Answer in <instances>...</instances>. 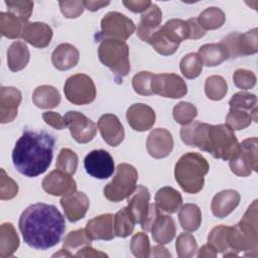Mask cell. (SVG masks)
<instances>
[{"label":"cell","mask_w":258,"mask_h":258,"mask_svg":"<svg viewBox=\"0 0 258 258\" xmlns=\"http://www.w3.org/2000/svg\"><path fill=\"white\" fill-rule=\"evenodd\" d=\"M178 220L183 230L194 232L199 229L202 223L201 209L195 204H185L179 209Z\"/></svg>","instance_id":"obj_35"},{"label":"cell","mask_w":258,"mask_h":258,"mask_svg":"<svg viewBox=\"0 0 258 258\" xmlns=\"http://www.w3.org/2000/svg\"><path fill=\"white\" fill-rule=\"evenodd\" d=\"M155 204L160 211L167 214H174L179 210L182 204V198L173 187L164 186L157 190L155 195Z\"/></svg>","instance_id":"obj_29"},{"label":"cell","mask_w":258,"mask_h":258,"mask_svg":"<svg viewBox=\"0 0 258 258\" xmlns=\"http://www.w3.org/2000/svg\"><path fill=\"white\" fill-rule=\"evenodd\" d=\"M225 13L218 7L207 8L198 17L199 24L206 31L220 28L225 23Z\"/></svg>","instance_id":"obj_38"},{"label":"cell","mask_w":258,"mask_h":258,"mask_svg":"<svg viewBox=\"0 0 258 258\" xmlns=\"http://www.w3.org/2000/svg\"><path fill=\"white\" fill-rule=\"evenodd\" d=\"M127 199V208L132 214L135 223L143 226L150 211V194L148 188L144 185H137L132 195Z\"/></svg>","instance_id":"obj_21"},{"label":"cell","mask_w":258,"mask_h":258,"mask_svg":"<svg viewBox=\"0 0 258 258\" xmlns=\"http://www.w3.org/2000/svg\"><path fill=\"white\" fill-rule=\"evenodd\" d=\"M30 58L27 45L22 41H14L7 50V64L11 72L23 70Z\"/></svg>","instance_id":"obj_30"},{"label":"cell","mask_w":258,"mask_h":258,"mask_svg":"<svg viewBox=\"0 0 258 258\" xmlns=\"http://www.w3.org/2000/svg\"><path fill=\"white\" fill-rule=\"evenodd\" d=\"M18 192V185L17 183L9 177L5 170L1 168V179H0V199L4 200H11L13 199Z\"/></svg>","instance_id":"obj_51"},{"label":"cell","mask_w":258,"mask_h":258,"mask_svg":"<svg viewBox=\"0 0 258 258\" xmlns=\"http://www.w3.org/2000/svg\"><path fill=\"white\" fill-rule=\"evenodd\" d=\"M32 102L40 109H52L59 105L60 94L56 88L49 85H42L34 89Z\"/></svg>","instance_id":"obj_31"},{"label":"cell","mask_w":258,"mask_h":258,"mask_svg":"<svg viewBox=\"0 0 258 258\" xmlns=\"http://www.w3.org/2000/svg\"><path fill=\"white\" fill-rule=\"evenodd\" d=\"M180 72L186 79H196L203 70V61L198 53L189 52L184 55L179 63Z\"/></svg>","instance_id":"obj_41"},{"label":"cell","mask_w":258,"mask_h":258,"mask_svg":"<svg viewBox=\"0 0 258 258\" xmlns=\"http://www.w3.org/2000/svg\"><path fill=\"white\" fill-rule=\"evenodd\" d=\"M152 76L153 74L146 71H142L136 74L132 79V87L134 91L142 96L153 95L151 91Z\"/></svg>","instance_id":"obj_49"},{"label":"cell","mask_w":258,"mask_h":258,"mask_svg":"<svg viewBox=\"0 0 258 258\" xmlns=\"http://www.w3.org/2000/svg\"><path fill=\"white\" fill-rule=\"evenodd\" d=\"M114 216L112 214H103L93 218L87 223L86 231L92 240H105L109 241L115 238Z\"/></svg>","instance_id":"obj_25"},{"label":"cell","mask_w":258,"mask_h":258,"mask_svg":"<svg viewBox=\"0 0 258 258\" xmlns=\"http://www.w3.org/2000/svg\"><path fill=\"white\" fill-rule=\"evenodd\" d=\"M229 166L238 176H248L258 169V139L250 137L238 143L229 159Z\"/></svg>","instance_id":"obj_9"},{"label":"cell","mask_w":258,"mask_h":258,"mask_svg":"<svg viewBox=\"0 0 258 258\" xmlns=\"http://www.w3.org/2000/svg\"><path fill=\"white\" fill-rule=\"evenodd\" d=\"M130 250L135 257L147 258L150 256V243L145 233L138 232L134 234L130 242Z\"/></svg>","instance_id":"obj_47"},{"label":"cell","mask_w":258,"mask_h":258,"mask_svg":"<svg viewBox=\"0 0 258 258\" xmlns=\"http://www.w3.org/2000/svg\"><path fill=\"white\" fill-rule=\"evenodd\" d=\"M151 2L147 0H124L123 5L130 11L135 13H143L149 6Z\"/></svg>","instance_id":"obj_54"},{"label":"cell","mask_w":258,"mask_h":258,"mask_svg":"<svg viewBox=\"0 0 258 258\" xmlns=\"http://www.w3.org/2000/svg\"><path fill=\"white\" fill-rule=\"evenodd\" d=\"M59 202L66 218L73 223L83 219L90 207L89 198L83 191L76 190L70 195L63 196Z\"/></svg>","instance_id":"obj_19"},{"label":"cell","mask_w":258,"mask_h":258,"mask_svg":"<svg viewBox=\"0 0 258 258\" xmlns=\"http://www.w3.org/2000/svg\"><path fill=\"white\" fill-rule=\"evenodd\" d=\"M135 29L134 22L120 12H108L101 20V33L106 38L125 41L133 34Z\"/></svg>","instance_id":"obj_12"},{"label":"cell","mask_w":258,"mask_h":258,"mask_svg":"<svg viewBox=\"0 0 258 258\" xmlns=\"http://www.w3.org/2000/svg\"><path fill=\"white\" fill-rule=\"evenodd\" d=\"M85 8H87L90 11H97L107 5L110 4L109 1H83Z\"/></svg>","instance_id":"obj_57"},{"label":"cell","mask_w":258,"mask_h":258,"mask_svg":"<svg viewBox=\"0 0 258 258\" xmlns=\"http://www.w3.org/2000/svg\"><path fill=\"white\" fill-rule=\"evenodd\" d=\"M54 143V137L45 131L25 130L12 151L14 167L28 177L42 174L51 163Z\"/></svg>","instance_id":"obj_2"},{"label":"cell","mask_w":258,"mask_h":258,"mask_svg":"<svg viewBox=\"0 0 258 258\" xmlns=\"http://www.w3.org/2000/svg\"><path fill=\"white\" fill-rule=\"evenodd\" d=\"M21 92L15 87H1L0 89V122H12L17 116L21 103Z\"/></svg>","instance_id":"obj_22"},{"label":"cell","mask_w":258,"mask_h":258,"mask_svg":"<svg viewBox=\"0 0 258 258\" xmlns=\"http://www.w3.org/2000/svg\"><path fill=\"white\" fill-rule=\"evenodd\" d=\"M152 94L164 98L178 99L186 95L187 87L182 78L175 74H157L152 76Z\"/></svg>","instance_id":"obj_13"},{"label":"cell","mask_w":258,"mask_h":258,"mask_svg":"<svg viewBox=\"0 0 258 258\" xmlns=\"http://www.w3.org/2000/svg\"><path fill=\"white\" fill-rule=\"evenodd\" d=\"M137 169L129 163H120L113 179L104 187V196L110 202L118 203L129 198L136 188Z\"/></svg>","instance_id":"obj_8"},{"label":"cell","mask_w":258,"mask_h":258,"mask_svg":"<svg viewBox=\"0 0 258 258\" xmlns=\"http://www.w3.org/2000/svg\"><path fill=\"white\" fill-rule=\"evenodd\" d=\"M258 201L255 200L249 206L241 221L229 226L228 242L230 251L238 254L245 252L246 256H256L258 249Z\"/></svg>","instance_id":"obj_4"},{"label":"cell","mask_w":258,"mask_h":258,"mask_svg":"<svg viewBox=\"0 0 258 258\" xmlns=\"http://www.w3.org/2000/svg\"><path fill=\"white\" fill-rule=\"evenodd\" d=\"M161 20L162 12L160 8L151 2L150 6L141 14L136 32L138 37L142 41L148 42L150 36L160 27Z\"/></svg>","instance_id":"obj_24"},{"label":"cell","mask_w":258,"mask_h":258,"mask_svg":"<svg viewBox=\"0 0 258 258\" xmlns=\"http://www.w3.org/2000/svg\"><path fill=\"white\" fill-rule=\"evenodd\" d=\"M19 247V237L11 223H3L0 227V257L13 255Z\"/></svg>","instance_id":"obj_32"},{"label":"cell","mask_w":258,"mask_h":258,"mask_svg":"<svg viewBox=\"0 0 258 258\" xmlns=\"http://www.w3.org/2000/svg\"><path fill=\"white\" fill-rule=\"evenodd\" d=\"M100 61L114 74L118 83L130 72L129 46L124 40L105 38L98 47Z\"/></svg>","instance_id":"obj_7"},{"label":"cell","mask_w":258,"mask_h":258,"mask_svg":"<svg viewBox=\"0 0 258 258\" xmlns=\"http://www.w3.org/2000/svg\"><path fill=\"white\" fill-rule=\"evenodd\" d=\"M74 256L76 257H108L107 254L97 251L90 246H85L81 250H79Z\"/></svg>","instance_id":"obj_56"},{"label":"cell","mask_w":258,"mask_h":258,"mask_svg":"<svg viewBox=\"0 0 258 258\" xmlns=\"http://www.w3.org/2000/svg\"><path fill=\"white\" fill-rule=\"evenodd\" d=\"M78 155L75 151H73L70 148H62L58 156L56 158L55 167L56 169H59L63 172H67L70 175L75 174L77 168H78Z\"/></svg>","instance_id":"obj_42"},{"label":"cell","mask_w":258,"mask_h":258,"mask_svg":"<svg viewBox=\"0 0 258 258\" xmlns=\"http://www.w3.org/2000/svg\"><path fill=\"white\" fill-rule=\"evenodd\" d=\"M179 135L184 144L198 147L217 159L229 160L238 146L234 131L226 124L211 125L192 121L181 127Z\"/></svg>","instance_id":"obj_3"},{"label":"cell","mask_w":258,"mask_h":258,"mask_svg":"<svg viewBox=\"0 0 258 258\" xmlns=\"http://www.w3.org/2000/svg\"><path fill=\"white\" fill-rule=\"evenodd\" d=\"M80 58V52L70 43H60L51 53L53 67L58 71H68L74 68Z\"/></svg>","instance_id":"obj_28"},{"label":"cell","mask_w":258,"mask_h":258,"mask_svg":"<svg viewBox=\"0 0 258 258\" xmlns=\"http://www.w3.org/2000/svg\"><path fill=\"white\" fill-rule=\"evenodd\" d=\"M151 256L153 257H171V254L167 251L166 248H164L161 244L156 245L151 249Z\"/></svg>","instance_id":"obj_59"},{"label":"cell","mask_w":258,"mask_h":258,"mask_svg":"<svg viewBox=\"0 0 258 258\" xmlns=\"http://www.w3.org/2000/svg\"><path fill=\"white\" fill-rule=\"evenodd\" d=\"M209 168V163L202 154L187 152L175 163L174 177L183 191L198 194L204 187Z\"/></svg>","instance_id":"obj_5"},{"label":"cell","mask_w":258,"mask_h":258,"mask_svg":"<svg viewBox=\"0 0 258 258\" xmlns=\"http://www.w3.org/2000/svg\"><path fill=\"white\" fill-rule=\"evenodd\" d=\"M146 149L149 155L156 159L168 156L173 149L171 133L164 128L153 129L147 137Z\"/></svg>","instance_id":"obj_17"},{"label":"cell","mask_w":258,"mask_h":258,"mask_svg":"<svg viewBox=\"0 0 258 258\" xmlns=\"http://www.w3.org/2000/svg\"><path fill=\"white\" fill-rule=\"evenodd\" d=\"M91 243H92V239L88 236L86 229H79V230L70 232L64 237L62 247L70 252L80 247L90 246Z\"/></svg>","instance_id":"obj_45"},{"label":"cell","mask_w":258,"mask_h":258,"mask_svg":"<svg viewBox=\"0 0 258 258\" xmlns=\"http://www.w3.org/2000/svg\"><path fill=\"white\" fill-rule=\"evenodd\" d=\"M258 29L253 28L245 33L232 32L220 42L226 49L229 58L254 54L258 51Z\"/></svg>","instance_id":"obj_11"},{"label":"cell","mask_w":258,"mask_h":258,"mask_svg":"<svg viewBox=\"0 0 258 258\" xmlns=\"http://www.w3.org/2000/svg\"><path fill=\"white\" fill-rule=\"evenodd\" d=\"M240 194L235 189H224L212 200L211 210L214 216L223 219L230 215L240 203Z\"/></svg>","instance_id":"obj_26"},{"label":"cell","mask_w":258,"mask_h":258,"mask_svg":"<svg viewBox=\"0 0 258 258\" xmlns=\"http://www.w3.org/2000/svg\"><path fill=\"white\" fill-rule=\"evenodd\" d=\"M172 115L174 120L180 125H187L194 121L198 115L196 106L188 102H179L173 107Z\"/></svg>","instance_id":"obj_44"},{"label":"cell","mask_w":258,"mask_h":258,"mask_svg":"<svg viewBox=\"0 0 258 258\" xmlns=\"http://www.w3.org/2000/svg\"><path fill=\"white\" fill-rule=\"evenodd\" d=\"M25 24L26 23H24L21 19H19L12 13H9V12L0 13V32L3 36L7 38L15 39L21 36L22 30Z\"/></svg>","instance_id":"obj_36"},{"label":"cell","mask_w":258,"mask_h":258,"mask_svg":"<svg viewBox=\"0 0 258 258\" xmlns=\"http://www.w3.org/2000/svg\"><path fill=\"white\" fill-rule=\"evenodd\" d=\"M126 119L130 127L138 132L149 130L155 123V112L143 103L131 105L126 112Z\"/></svg>","instance_id":"obj_18"},{"label":"cell","mask_w":258,"mask_h":258,"mask_svg":"<svg viewBox=\"0 0 258 258\" xmlns=\"http://www.w3.org/2000/svg\"><path fill=\"white\" fill-rule=\"evenodd\" d=\"M42 119L47 125L51 126L56 130H62L64 129V127H67L63 117L56 112H44L42 114Z\"/></svg>","instance_id":"obj_53"},{"label":"cell","mask_w":258,"mask_h":258,"mask_svg":"<svg viewBox=\"0 0 258 258\" xmlns=\"http://www.w3.org/2000/svg\"><path fill=\"white\" fill-rule=\"evenodd\" d=\"M64 96L75 105H87L96 98V87L93 80L85 74L73 75L63 86Z\"/></svg>","instance_id":"obj_10"},{"label":"cell","mask_w":258,"mask_h":258,"mask_svg":"<svg viewBox=\"0 0 258 258\" xmlns=\"http://www.w3.org/2000/svg\"><path fill=\"white\" fill-rule=\"evenodd\" d=\"M203 64L207 67H217L228 59V53L221 43H207L199 48L198 52Z\"/></svg>","instance_id":"obj_33"},{"label":"cell","mask_w":258,"mask_h":258,"mask_svg":"<svg viewBox=\"0 0 258 258\" xmlns=\"http://www.w3.org/2000/svg\"><path fill=\"white\" fill-rule=\"evenodd\" d=\"M7 10L12 13L24 23H27L33 10V2L27 0H16V1H5Z\"/></svg>","instance_id":"obj_46"},{"label":"cell","mask_w":258,"mask_h":258,"mask_svg":"<svg viewBox=\"0 0 258 258\" xmlns=\"http://www.w3.org/2000/svg\"><path fill=\"white\" fill-rule=\"evenodd\" d=\"M50 26L44 22H28L24 25L21 38L37 48L46 47L52 38Z\"/></svg>","instance_id":"obj_23"},{"label":"cell","mask_w":258,"mask_h":258,"mask_svg":"<svg viewBox=\"0 0 258 258\" xmlns=\"http://www.w3.org/2000/svg\"><path fill=\"white\" fill-rule=\"evenodd\" d=\"M42 188L51 196H67L77 190V183L72 175L59 169L50 171L42 180Z\"/></svg>","instance_id":"obj_16"},{"label":"cell","mask_w":258,"mask_h":258,"mask_svg":"<svg viewBox=\"0 0 258 258\" xmlns=\"http://www.w3.org/2000/svg\"><path fill=\"white\" fill-rule=\"evenodd\" d=\"M230 108H241L250 111L257 110V97L247 92H238L229 101Z\"/></svg>","instance_id":"obj_48"},{"label":"cell","mask_w":258,"mask_h":258,"mask_svg":"<svg viewBox=\"0 0 258 258\" xmlns=\"http://www.w3.org/2000/svg\"><path fill=\"white\" fill-rule=\"evenodd\" d=\"M175 231L176 229L173 219L168 215L162 214L161 212L155 217L150 228L153 240L161 245L172 241L175 236Z\"/></svg>","instance_id":"obj_27"},{"label":"cell","mask_w":258,"mask_h":258,"mask_svg":"<svg viewBox=\"0 0 258 258\" xmlns=\"http://www.w3.org/2000/svg\"><path fill=\"white\" fill-rule=\"evenodd\" d=\"M135 220L127 207L119 210L113 219L114 232L117 237L126 238L134 231Z\"/></svg>","instance_id":"obj_37"},{"label":"cell","mask_w":258,"mask_h":258,"mask_svg":"<svg viewBox=\"0 0 258 258\" xmlns=\"http://www.w3.org/2000/svg\"><path fill=\"white\" fill-rule=\"evenodd\" d=\"M63 119L72 137L78 143H88L96 136V124L83 113L78 111H69L63 116Z\"/></svg>","instance_id":"obj_14"},{"label":"cell","mask_w":258,"mask_h":258,"mask_svg":"<svg viewBox=\"0 0 258 258\" xmlns=\"http://www.w3.org/2000/svg\"><path fill=\"white\" fill-rule=\"evenodd\" d=\"M252 121L257 122V110L250 111L241 108H230L226 117V125L233 131L247 128Z\"/></svg>","instance_id":"obj_34"},{"label":"cell","mask_w":258,"mask_h":258,"mask_svg":"<svg viewBox=\"0 0 258 258\" xmlns=\"http://www.w3.org/2000/svg\"><path fill=\"white\" fill-rule=\"evenodd\" d=\"M186 21H187V24L189 27V37L188 38L200 39L206 35L207 31L201 27L197 18H189Z\"/></svg>","instance_id":"obj_55"},{"label":"cell","mask_w":258,"mask_h":258,"mask_svg":"<svg viewBox=\"0 0 258 258\" xmlns=\"http://www.w3.org/2000/svg\"><path fill=\"white\" fill-rule=\"evenodd\" d=\"M217 256V251L208 243L206 245H204L198 253V257L199 258H203V257H207V258H211V257H216Z\"/></svg>","instance_id":"obj_58"},{"label":"cell","mask_w":258,"mask_h":258,"mask_svg":"<svg viewBox=\"0 0 258 258\" xmlns=\"http://www.w3.org/2000/svg\"><path fill=\"white\" fill-rule=\"evenodd\" d=\"M58 5L66 18H77L85 9L83 1H59Z\"/></svg>","instance_id":"obj_52"},{"label":"cell","mask_w":258,"mask_h":258,"mask_svg":"<svg viewBox=\"0 0 258 258\" xmlns=\"http://www.w3.org/2000/svg\"><path fill=\"white\" fill-rule=\"evenodd\" d=\"M84 165L87 173L98 179L110 177L115 170L113 157L104 149L93 150L87 154Z\"/></svg>","instance_id":"obj_15"},{"label":"cell","mask_w":258,"mask_h":258,"mask_svg":"<svg viewBox=\"0 0 258 258\" xmlns=\"http://www.w3.org/2000/svg\"><path fill=\"white\" fill-rule=\"evenodd\" d=\"M189 37L187 21L170 19L160 26L149 38L148 42L159 54L167 56L173 54L181 41Z\"/></svg>","instance_id":"obj_6"},{"label":"cell","mask_w":258,"mask_h":258,"mask_svg":"<svg viewBox=\"0 0 258 258\" xmlns=\"http://www.w3.org/2000/svg\"><path fill=\"white\" fill-rule=\"evenodd\" d=\"M233 81L237 88L241 90H249L256 85V76L252 71L239 69L235 71Z\"/></svg>","instance_id":"obj_50"},{"label":"cell","mask_w":258,"mask_h":258,"mask_svg":"<svg viewBox=\"0 0 258 258\" xmlns=\"http://www.w3.org/2000/svg\"><path fill=\"white\" fill-rule=\"evenodd\" d=\"M228 91V85L221 76H211L206 80L205 93L207 97L213 101L222 100Z\"/></svg>","instance_id":"obj_40"},{"label":"cell","mask_w":258,"mask_h":258,"mask_svg":"<svg viewBox=\"0 0 258 258\" xmlns=\"http://www.w3.org/2000/svg\"><path fill=\"white\" fill-rule=\"evenodd\" d=\"M175 249L179 258H190L198 251V244L195 237L189 233H181L175 242Z\"/></svg>","instance_id":"obj_43"},{"label":"cell","mask_w":258,"mask_h":258,"mask_svg":"<svg viewBox=\"0 0 258 258\" xmlns=\"http://www.w3.org/2000/svg\"><path fill=\"white\" fill-rule=\"evenodd\" d=\"M229 226L219 225L214 227L208 236V243L217 251V253H225L230 251L228 242Z\"/></svg>","instance_id":"obj_39"},{"label":"cell","mask_w":258,"mask_h":258,"mask_svg":"<svg viewBox=\"0 0 258 258\" xmlns=\"http://www.w3.org/2000/svg\"><path fill=\"white\" fill-rule=\"evenodd\" d=\"M98 129L103 140L110 146H118L125 137L124 127L114 114H104L98 120Z\"/></svg>","instance_id":"obj_20"},{"label":"cell","mask_w":258,"mask_h":258,"mask_svg":"<svg viewBox=\"0 0 258 258\" xmlns=\"http://www.w3.org/2000/svg\"><path fill=\"white\" fill-rule=\"evenodd\" d=\"M24 242L37 250L55 246L64 233L63 216L53 205L36 203L27 207L18 222Z\"/></svg>","instance_id":"obj_1"}]
</instances>
